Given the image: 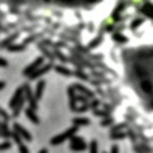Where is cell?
Masks as SVG:
<instances>
[{
  "mask_svg": "<svg viewBox=\"0 0 153 153\" xmlns=\"http://www.w3.org/2000/svg\"><path fill=\"white\" fill-rule=\"evenodd\" d=\"M125 0H0V35L24 44L92 39Z\"/></svg>",
  "mask_w": 153,
  "mask_h": 153,
  "instance_id": "cell-1",
  "label": "cell"
}]
</instances>
